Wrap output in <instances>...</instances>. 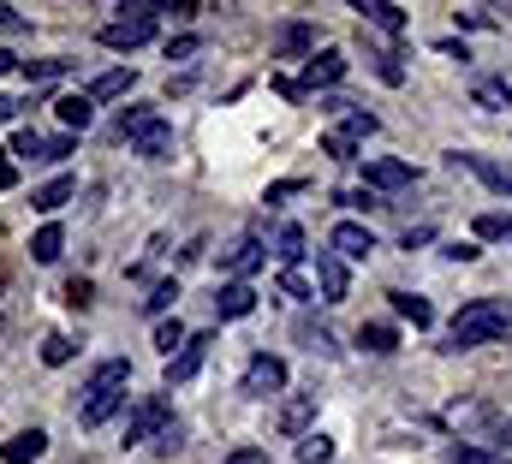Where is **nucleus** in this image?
<instances>
[{"instance_id":"47","label":"nucleus","mask_w":512,"mask_h":464,"mask_svg":"<svg viewBox=\"0 0 512 464\" xmlns=\"http://www.w3.org/2000/svg\"><path fill=\"white\" fill-rule=\"evenodd\" d=\"M60 155H72V137H48L42 143V161H60Z\"/></svg>"},{"instance_id":"21","label":"nucleus","mask_w":512,"mask_h":464,"mask_svg":"<svg viewBox=\"0 0 512 464\" xmlns=\"http://www.w3.org/2000/svg\"><path fill=\"white\" fill-rule=\"evenodd\" d=\"M274 48H280L286 60H298V54H316V30H310V24H280Z\"/></svg>"},{"instance_id":"41","label":"nucleus","mask_w":512,"mask_h":464,"mask_svg":"<svg viewBox=\"0 0 512 464\" xmlns=\"http://www.w3.org/2000/svg\"><path fill=\"white\" fill-rule=\"evenodd\" d=\"M441 256H447V262H477L483 250H477L471 238H453V244H441Z\"/></svg>"},{"instance_id":"5","label":"nucleus","mask_w":512,"mask_h":464,"mask_svg":"<svg viewBox=\"0 0 512 464\" xmlns=\"http://www.w3.org/2000/svg\"><path fill=\"white\" fill-rule=\"evenodd\" d=\"M453 167H465V173H477L489 191H501V197H512V167H501V161H489V155H477V149H453Z\"/></svg>"},{"instance_id":"32","label":"nucleus","mask_w":512,"mask_h":464,"mask_svg":"<svg viewBox=\"0 0 512 464\" xmlns=\"http://www.w3.org/2000/svg\"><path fill=\"white\" fill-rule=\"evenodd\" d=\"M453 464H512V453H489V447L459 441V447H453Z\"/></svg>"},{"instance_id":"40","label":"nucleus","mask_w":512,"mask_h":464,"mask_svg":"<svg viewBox=\"0 0 512 464\" xmlns=\"http://www.w3.org/2000/svg\"><path fill=\"white\" fill-rule=\"evenodd\" d=\"M280 292H286V298H304V304L316 298V286H310V280H304L298 268H286V274H280Z\"/></svg>"},{"instance_id":"20","label":"nucleus","mask_w":512,"mask_h":464,"mask_svg":"<svg viewBox=\"0 0 512 464\" xmlns=\"http://www.w3.org/2000/svg\"><path fill=\"white\" fill-rule=\"evenodd\" d=\"M54 114H60L66 131H84V125L96 119V102H90V90H78V96H60V102H54Z\"/></svg>"},{"instance_id":"15","label":"nucleus","mask_w":512,"mask_h":464,"mask_svg":"<svg viewBox=\"0 0 512 464\" xmlns=\"http://www.w3.org/2000/svg\"><path fill=\"white\" fill-rule=\"evenodd\" d=\"M447 423H453V429H495L501 417H495L489 399H459V405H447Z\"/></svg>"},{"instance_id":"50","label":"nucleus","mask_w":512,"mask_h":464,"mask_svg":"<svg viewBox=\"0 0 512 464\" xmlns=\"http://www.w3.org/2000/svg\"><path fill=\"white\" fill-rule=\"evenodd\" d=\"M12 179H18V167H12V149H0V191H6Z\"/></svg>"},{"instance_id":"51","label":"nucleus","mask_w":512,"mask_h":464,"mask_svg":"<svg viewBox=\"0 0 512 464\" xmlns=\"http://www.w3.org/2000/svg\"><path fill=\"white\" fill-rule=\"evenodd\" d=\"M495 441H501V453H512V417H501V423H495Z\"/></svg>"},{"instance_id":"37","label":"nucleus","mask_w":512,"mask_h":464,"mask_svg":"<svg viewBox=\"0 0 512 464\" xmlns=\"http://www.w3.org/2000/svg\"><path fill=\"white\" fill-rule=\"evenodd\" d=\"M18 72H24L30 84H48V78H60V72H66V60H24Z\"/></svg>"},{"instance_id":"25","label":"nucleus","mask_w":512,"mask_h":464,"mask_svg":"<svg viewBox=\"0 0 512 464\" xmlns=\"http://www.w3.org/2000/svg\"><path fill=\"white\" fill-rule=\"evenodd\" d=\"M358 346L376 351V357H393V351H399V334H393L387 322H364V328H358Z\"/></svg>"},{"instance_id":"8","label":"nucleus","mask_w":512,"mask_h":464,"mask_svg":"<svg viewBox=\"0 0 512 464\" xmlns=\"http://www.w3.org/2000/svg\"><path fill=\"white\" fill-rule=\"evenodd\" d=\"M364 185L370 191H411L417 185V167L411 161H364Z\"/></svg>"},{"instance_id":"45","label":"nucleus","mask_w":512,"mask_h":464,"mask_svg":"<svg viewBox=\"0 0 512 464\" xmlns=\"http://www.w3.org/2000/svg\"><path fill=\"white\" fill-rule=\"evenodd\" d=\"M155 447H161V453H173V447H185V423L173 417V423H167V429L155 435Z\"/></svg>"},{"instance_id":"33","label":"nucleus","mask_w":512,"mask_h":464,"mask_svg":"<svg viewBox=\"0 0 512 464\" xmlns=\"http://www.w3.org/2000/svg\"><path fill=\"white\" fill-rule=\"evenodd\" d=\"M149 125H161V119H155V108H131V114H120V137H131V143H137Z\"/></svg>"},{"instance_id":"22","label":"nucleus","mask_w":512,"mask_h":464,"mask_svg":"<svg viewBox=\"0 0 512 464\" xmlns=\"http://www.w3.org/2000/svg\"><path fill=\"white\" fill-rule=\"evenodd\" d=\"M131 149H137L143 161H167V155H173V125H167V119H161V125H149Z\"/></svg>"},{"instance_id":"28","label":"nucleus","mask_w":512,"mask_h":464,"mask_svg":"<svg viewBox=\"0 0 512 464\" xmlns=\"http://www.w3.org/2000/svg\"><path fill=\"white\" fill-rule=\"evenodd\" d=\"M185 346H191V334H185V322H161V328H155V351H161L167 363H173V357H179Z\"/></svg>"},{"instance_id":"43","label":"nucleus","mask_w":512,"mask_h":464,"mask_svg":"<svg viewBox=\"0 0 512 464\" xmlns=\"http://www.w3.org/2000/svg\"><path fill=\"white\" fill-rule=\"evenodd\" d=\"M197 48H203V36H173V42H167V60H191Z\"/></svg>"},{"instance_id":"30","label":"nucleus","mask_w":512,"mask_h":464,"mask_svg":"<svg viewBox=\"0 0 512 464\" xmlns=\"http://www.w3.org/2000/svg\"><path fill=\"white\" fill-rule=\"evenodd\" d=\"M334 459V441H328V435H316V429H310V435H304V441H298V464H328Z\"/></svg>"},{"instance_id":"12","label":"nucleus","mask_w":512,"mask_h":464,"mask_svg":"<svg viewBox=\"0 0 512 464\" xmlns=\"http://www.w3.org/2000/svg\"><path fill=\"white\" fill-rule=\"evenodd\" d=\"M251 310H256L251 280H227V286L215 292V316H221V322H239V316H251Z\"/></svg>"},{"instance_id":"38","label":"nucleus","mask_w":512,"mask_h":464,"mask_svg":"<svg viewBox=\"0 0 512 464\" xmlns=\"http://www.w3.org/2000/svg\"><path fill=\"white\" fill-rule=\"evenodd\" d=\"M173 298H179V280H161V286L143 298V310H149V316H161V310H173Z\"/></svg>"},{"instance_id":"54","label":"nucleus","mask_w":512,"mask_h":464,"mask_svg":"<svg viewBox=\"0 0 512 464\" xmlns=\"http://www.w3.org/2000/svg\"><path fill=\"white\" fill-rule=\"evenodd\" d=\"M12 66H24V60H12V54H6V48H0V72H12Z\"/></svg>"},{"instance_id":"2","label":"nucleus","mask_w":512,"mask_h":464,"mask_svg":"<svg viewBox=\"0 0 512 464\" xmlns=\"http://www.w3.org/2000/svg\"><path fill=\"white\" fill-rule=\"evenodd\" d=\"M126 387H131V363L126 357L96 363V375H90V387H84V405H78V423H84V429H102V423L126 405Z\"/></svg>"},{"instance_id":"19","label":"nucleus","mask_w":512,"mask_h":464,"mask_svg":"<svg viewBox=\"0 0 512 464\" xmlns=\"http://www.w3.org/2000/svg\"><path fill=\"white\" fill-rule=\"evenodd\" d=\"M393 298V316H405L411 328H435V304L429 298H417V292H387Z\"/></svg>"},{"instance_id":"39","label":"nucleus","mask_w":512,"mask_h":464,"mask_svg":"<svg viewBox=\"0 0 512 464\" xmlns=\"http://www.w3.org/2000/svg\"><path fill=\"white\" fill-rule=\"evenodd\" d=\"M370 60H376V78H382V84H393V90L405 84V66H399V54H370Z\"/></svg>"},{"instance_id":"18","label":"nucleus","mask_w":512,"mask_h":464,"mask_svg":"<svg viewBox=\"0 0 512 464\" xmlns=\"http://www.w3.org/2000/svg\"><path fill=\"white\" fill-rule=\"evenodd\" d=\"M131 90H137V72L131 66H114V72H102L90 84V102H114V96H131Z\"/></svg>"},{"instance_id":"34","label":"nucleus","mask_w":512,"mask_h":464,"mask_svg":"<svg viewBox=\"0 0 512 464\" xmlns=\"http://www.w3.org/2000/svg\"><path fill=\"white\" fill-rule=\"evenodd\" d=\"M42 143H48V137H42V131H30V125H24V131H18V137H12V155H18V161H42Z\"/></svg>"},{"instance_id":"3","label":"nucleus","mask_w":512,"mask_h":464,"mask_svg":"<svg viewBox=\"0 0 512 464\" xmlns=\"http://www.w3.org/2000/svg\"><path fill=\"white\" fill-rule=\"evenodd\" d=\"M155 36V6H120V18L114 24H102V48H114V54H131V48H143Z\"/></svg>"},{"instance_id":"36","label":"nucleus","mask_w":512,"mask_h":464,"mask_svg":"<svg viewBox=\"0 0 512 464\" xmlns=\"http://www.w3.org/2000/svg\"><path fill=\"white\" fill-rule=\"evenodd\" d=\"M477 238H501V244H512V215H477Z\"/></svg>"},{"instance_id":"48","label":"nucleus","mask_w":512,"mask_h":464,"mask_svg":"<svg viewBox=\"0 0 512 464\" xmlns=\"http://www.w3.org/2000/svg\"><path fill=\"white\" fill-rule=\"evenodd\" d=\"M227 464H268L262 447H239V453H227Z\"/></svg>"},{"instance_id":"42","label":"nucleus","mask_w":512,"mask_h":464,"mask_svg":"<svg viewBox=\"0 0 512 464\" xmlns=\"http://www.w3.org/2000/svg\"><path fill=\"white\" fill-rule=\"evenodd\" d=\"M346 131H352V137L364 143V137L376 131V114H364V108H352V114H346Z\"/></svg>"},{"instance_id":"9","label":"nucleus","mask_w":512,"mask_h":464,"mask_svg":"<svg viewBox=\"0 0 512 464\" xmlns=\"http://www.w3.org/2000/svg\"><path fill=\"white\" fill-rule=\"evenodd\" d=\"M167 423H173V417H167V405H161V399H143V405L126 417V447H137V441H155Z\"/></svg>"},{"instance_id":"4","label":"nucleus","mask_w":512,"mask_h":464,"mask_svg":"<svg viewBox=\"0 0 512 464\" xmlns=\"http://www.w3.org/2000/svg\"><path fill=\"white\" fill-rule=\"evenodd\" d=\"M286 387V363L274 357V351H256L251 363H245V381H239V393L245 399H274Z\"/></svg>"},{"instance_id":"29","label":"nucleus","mask_w":512,"mask_h":464,"mask_svg":"<svg viewBox=\"0 0 512 464\" xmlns=\"http://www.w3.org/2000/svg\"><path fill=\"white\" fill-rule=\"evenodd\" d=\"M322 155H334V161H358V137H352L346 125H334V131L322 137Z\"/></svg>"},{"instance_id":"53","label":"nucleus","mask_w":512,"mask_h":464,"mask_svg":"<svg viewBox=\"0 0 512 464\" xmlns=\"http://www.w3.org/2000/svg\"><path fill=\"white\" fill-rule=\"evenodd\" d=\"M12 114H18V102H12V96H0V125H6Z\"/></svg>"},{"instance_id":"44","label":"nucleus","mask_w":512,"mask_h":464,"mask_svg":"<svg viewBox=\"0 0 512 464\" xmlns=\"http://www.w3.org/2000/svg\"><path fill=\"white\" fill-rule=\"evenodd\" d=\"M298 191H304V179H274L262 203H286V197H298Z\"/></svg>"},{"instance_id":"46","label":"nucleus","mask_w":512,"mask_h":464,"mask_svg":"<svg viewBox=\"0 0 512 464\" xmlns=\"http://www.w3.org/2000/svg\"><path fill=\"white\" fill-rule=\"evenodd\" d=\"M66 304L84 310V304H90V280H66Z\"/></svg>"},{"instance_id":"10","label":"nucleus","mask_w":512,"mask_h":464,"mask_svg":"<svg viewBox=\"0 0 512 464\" xmlns=\"http://www.w3.org/2000/svg\"><path fill=\"white\" fill-rule=\"evenodd\" d=\"M340 78H346V54L340 48H322V54L304 60V90H334Z\"/></svg>"},{"instance_id":"6","label":"nucleus","mask_w":512,"mask_h":464,"mask_svg":"<svg viewBox=\"0 0 512 464\" xmlns=\"http://www.w3.org/2000/svg\"><path fill=\"white\" fill-rule=\"evenodd\" d=\"M316 286H322V304H340V298L352 292L346 256H334V250H316Z\"/></svg>"},{"instance_id":"17","label":"nucleus","mask_w":512,"mask_h":464,"mask_svg":"<svg viewBox=\"0 0 512 464\" xmlns=\"http://www.w3.org/2000/svg\"><path fill=\"white\" fill-rule=\"evenodd\" d=\"M72 197H78V179H66V173H60V179H48V185L30 197V209H36V215H54V209H66Z\"/></svg>"},{"instance_id":"7","label":"nucleus","mask_w":512,"mask_h":464,"mask_svg":"<svg viewBox=\"0 0 512 464\" xmlns=\"http://www.w3.org/2000/svg\"><path fill=\"white\" fill-rule=\"evenodd\" d=\"M328 250L346 256V262H364V256L376 250V232L364 227V221H340V227L328 232Z\"/></svg>"},{"instance_id":"27","label":"nucleus","mask_w":512,"mask_h":464,"mask_svg":"<svg viewBox=\"0 0 512 464\" xmlns=\"http://www.w3.org/2000/svg\"><path fill=\"white\" fill-rule=\"evenodd\" d=\"M292 334H298L304 346L316 351V357H334V334H328L322 322H310V316H298V328H292Z\"/></svg>"},{"instance_id":"14","label":"nucleus","mask_w":512,"mask_h":464,"mask_svg":"<svg viewBox=\"0 0 512 464\" xmlns=\"http://www.w3.org/2000/svg\"><path fill=\"white\" fill-rule=\"evenodd\" d=\"M42 453H48V429H18V435L0 447V459L6 464H36Z\"/></svg>"},{"instance_id":"23","label":"nucleus","mask_w":512,"mask_h":464,"mask_svg":"<svg viewBox=\"0 0 512 464\" xmlns=\"http://www.w3.org/2000/svg\"><path fill=\"white\" fill-rule=\"evenodd\" d=\"M310 423H316V393H298V399L280 411V429H286V435H310Z\"/></svg>"},{"instance_id":"11","label":"nucleus","mask_w":512,"mask_h":464,"mask_svg":"<svg viewBox=\"0 0 512 464\" xmlns=\"http://www.w3.org/2000/svg\"><path fill=\"white\" fill-rule=\"evenodd\" d=\"M221 268H227L233 280H251L256 268H262V238H256V232H245V238H233V244L221 250Z\"/></svg>"},{"instance_id":"1","label":"nucleus","mask_w":512,"mask_h":464,"mask_svg":"<svg viewBox=\"0 0 512 464\" xmlns=\"http://www.w3.org/2000/svg\"><path fill=\"white\" fill-rule=\"evenodd\" d=\"M512 316L507 304H495V298H477V304H465L453 322H447V346L441 351H477V346H495V340H507Z\"/></svg>"},{"instance_id":"52","label":"nucleus","mask_w":512,"mask_h":464,"mask_svg":"<svg viewBox=\"0 0 512 464\" xmlns=\"http://www.w3.org/2000/svg\"><path fill=\"white\" fill-rule=\"evenodd\" d=\"M0 24H6V30H18V24H24V18H18V6H6V0H0Z\"/></svg>"},{"instance_id":"35","label":"nucleus","mask_w":512,"mask_h":464,"mask_svg":"<svg viewBox=\"0 0 512 464\" xmlns=\"http://www.w3.org/2000/svg\"><path fill=\"white\" fill-rule=\"evenodd\" d=\"M72 340H66V334H48V340H42V363H48V369H60V363H72Z\"/></svg>"},{"instance_id":"49","label":"nucleus","mask_w":512,"mask_h":464,"mask_svg":"<svg viewBox=\"0 0 512 464\" xmlns=\"http://www.w3.org/2000/svg\"><path fill=\"white\" fill-rule=\"evenodd\" d=\"M435 48H441V54H453V60H471V48H465V42H459V36H441V42H435Z\"/></svg>"},{"instance_id":"24","label":"nucleus","mask_w":512,"mask_h":464,"mask_svg":"<svg viewBox=\"0 0 512 464\" xmlns=\"http://www.w3.org/2000/svg\"><path fill=\"white\" fill-rule=\"evenodd\" d=\"M274 256H280L286 268H298V256H304V227H298V221H280V232H274Z\"/></svg>"},{"instance_id":"31","label":"nucleus","mask_w":512,"mask_h":464,"mask_svg":"<svg viewBox=\"0 0 512 464\" xmlns=\"http://www.w3.org/2000/svg\"><path fill=\"white\" fill-rule=\"evenodd\" d=\"M477 102H483V108H512V84H501V78H477Z\"/></svg>"},{"instance_id":"26","label":"nucleus","mask_w":512,"mask_h":464,"mask_svg":"<svg viewBox=\"0 0 512 464\" xmlns=\"http://www.w3.org/2000/svg\"><path fill=\"white\" fill-rule=\"evenodd\" d=\"M60 250H66V232L54 227V221L36 227V238H30V256H36V262H60Z\"/></svg>"},{"instance_id":"13","label":"nucleus","mask_w":512,"mask_h":464,"mask_svg":"<svg viewBox=\"0 0 512 464\" xmlns=\"http://www.w3.org/2000/svg\"><path fill=\"white\" fill-rule=\"evenodd\" d=\"M209 346H215L209 334H191V346H185L179 357H173V363H167V393H173L179 381H191V375L203 369V357H209Z\"/></svg>"},{"instance_id":"16","label":"nucleus","mask_w":512,"mask_h":464,"mask_svg":"<svg viewBox=\"0 0 512 464\" xmlns=\"http://www.w3.org/2000/svg\"><path fill=\"white\" fill-rule=\"evenodd\" d=\"M352 12H364V24H376L382 36H405V12L393 0H358Z\"/></svg>"}]
</instances>
